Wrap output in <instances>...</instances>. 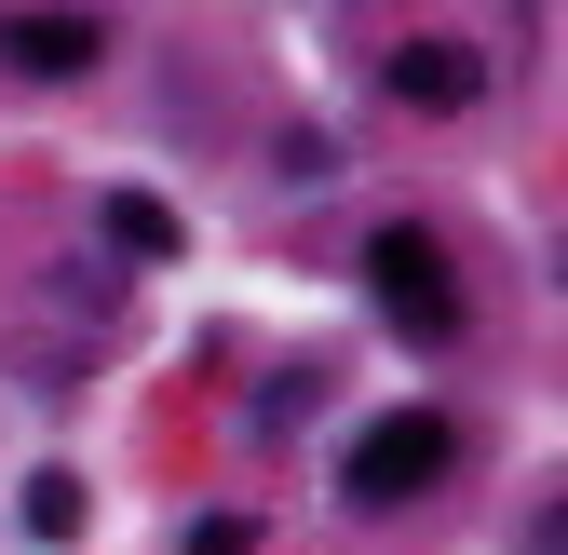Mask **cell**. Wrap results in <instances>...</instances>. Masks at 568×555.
<instances>
[{
	"instance_id": "cell-4",
	"label": "cell",
	"mask_w": 568,
	"mask_h": 555,
	"mask_svg": "<svg viewBox=\"0 0 568 555\" xmlns=\"http://www.w3.org/2000/svg\"><path fill=\"white\" fill-rule=\"evenodd\" d=\"M393 95H406V109H474L487 68H474V41H406V54H393Z\"/></svg>"
},
{
	"instance_id": "cell-6",
	"label": "cell",
	"mask_w": 568,
	"mask_h": 555,
	"mask_svg": "<svg viewBox=\"0 0 568 555\" xmlns=\"http://www.w3.org/2000/svg\"><path fill=\"white\" fill-rule=\"evenodd\" d=\"M28 528H41V542L82 528V474H41V488H28Z\"/></svg>"
},
{
	"instance_id": "cell-5",
	"label": "cell",
	"mask_w": 568,
	"mask_h": 555,
	"mask_svg": "<svg viewBox=\"0 0 568 555\" xmlns=\"http://www.w3.org/2000/svg\"><path fill=\"white\" fill-rule=\"evenodd\" d=\"M109 244H122V258H176V203H150V190H109Z\"/></svg>"
},
{
	"instance_id": "cell-2",
	"label": "cell",
	"mask_w": 568,
	"mask_h": 555,
	"mask_svg": "<svg viewBox=\"0 0 568 555\" xmlns=\"http://www.w3.org/2000/svg\"><path fill=\"white\" fill-rule=\"evenodd\" d=\"M366 285H379V312H393L406 339H460V285H447V244H434V231L393 218V231L366 244Z\"/></svg>"
},
{
	"instance_id": "cell-7",
	"label": "cell",
	"mask_w": 568,
	"mask_h": 555,
	"mask_svg": "<svg viewBox=\"0 0 568 555\" xmlns=\"http://www.w3.org/2000/svg\"><path fill=\"white\" fill-rule=\"evenodd\" d=\"M190 555H257V528H244V515H203V528H190Z\"/></svg>"
},
{
	"instance_id": "cell-3",
	"label": "cell",
	"mask_w": 568,
	"mask_h": 555,
	"mask_svg": "<svg viewBox=\"0 0 568 555\" xmlns=\"http://www.w3.org/2000/svg\"><path fill=\"white\" fill-rule=\"evenodd\" d=\"M0 68L14 82H82L95 68V14H14L0 28Z\"/></svg>"
},
{
	"instance_id": "cell-1",
	"label": "cell",
	"mask_w": 568,
	"mask_h": 555,
	"mask_svg": "<svg viewBox=\"0 0 568 555\" xmlns=\"http://www.w3.org/2000/svg\"><path fill=\"white\" fill-rule=\"evenodd\" d=\"M447 461H460V434L434 421V406H393V421H366V434L338 447V502H352V515H393V502L434 488Z\"/></svg>"
}]
</instances>
